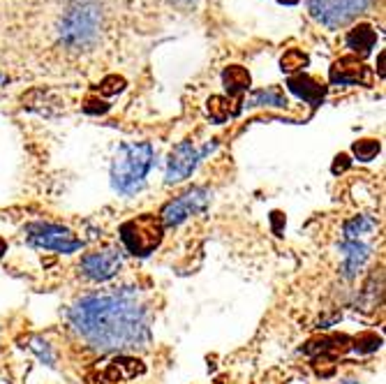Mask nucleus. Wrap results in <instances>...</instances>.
<instances>
[{"mask_svg":"<svg viewBox=\"0 0 386 384\" xmlns=\"http://www.w3.org/2000/svg\"><path fill=\"white\" fill-rule=\"evenodd\" d=\"M328 79L335 86H356V83H370V70L356 58V56H342L331 65Z\"/></svg>","mask_w":386,"mask_h":384,"instance_id":"9d476101","label":"nucleus"},{"mask_svg":"<svg viewBox=\"0 0 386 384\" xmlns=\"http://www.w3.org/2000/svg\"><path fill=\"white\" fill-rule=\"evenodd\" d=\"M178 5H192V3H196V0H176Z\"/></svg>","mask_w":386,"mask_h":384,"instance_id":"bb28decb","label":"nucleus"},{"mask_svg":"<svg viewBox=\"0 0 386 384\" xmlns=\"http://www.w3.org/2000/svg\"><path fill=\"white\" fill-rule=\"evenodd\" d=\"M271 223H273V232L280 237V232H283V223H285V216L280 211H273L271 213Z\"/></svg>","mask_w":386,"mask_h":384,"instance_id":"393cba45","label":"nucleus"},{"mask_svg":"<svg viewBox=\"0 0 386 384\" xmlns=\"http://www.w3.org/2000/svg\"><path fill=\"white\" fill-rule=\"evenodd\" d=\"M83 111L86 113H104V111H109V104L102 102V99H97V97H90V99H86V104H83Z\"/></svg>","mask_w":386,"mask_h":384,"instance_id":"5701e85b","label":"nucleus"},{"mask_svg":"<svg viewBox=\"0 0 386 384\" xmlns=\"http://www.w3.org/2000/svg\"><path fill=\"white\" fill-rule=\"evenodd\" d=\"M72 326L100 352H137L151 345V319L130 287L95 291L69 308Z\"/></svg>","mask_w":386,"mask_h":384,"instance_id":"f257e3e1","label":"nucleus"},{"mask_svg":"<svg viewBox=\"0 0 386 384\" xmlns=\"http://www.w3.org/2000/svg\"><path fill=\"white\" fill-rule=\"evenodd\" d=\"M208 202H210V190L192 188V190H187L185 195L176 197L174 202H169L165 206L160 223L167 225V227H176V225L183 223V220L194 216V213H199V211L206 209Z\"/></svg>","mask_w":386,"mask_h":384,"instance_id":"6e6552de","label":"nucleus"},{"mask_svg":"<svg viewBox=\"0 0 386 384\" xmlns=\"http://www.w3.org/2000/svg\"><path fill=\"white\" fill-rule=\"evenodd\" d=\"M215 144H206L203 148H196L192 141H181L178 146H174V151L169 153V162H167V183H181L190 176L199 160L206 153H210V148Z\"/></svg>","mask_w":386,"mask_h":384,"instance_id":"0eeeda50","label":"nucleus"},{"mask_svg":"<svg viewBox=\"0 0 386 384\" xmlns=\"http://www.w3.org/2000/svg\"><path fill=\"white\" fill-rule=\"evenodd\" d=\"M340 253H342V269H340L342 278L352 280L366 266V262L370 257V246L361 243V241H345L340 246Z\"/></svg>","mask_w":386,"mask_h":384,"instance_id":"9b49d317","label":"nucleus"},{"mask_svg":"<svg viewBox=\"0 0 386 384\" xmlns=\"http://www.w3.org/2000/svg\"><path fill=\"white\" fill-rule=\"evenodd\" d=\"M153 162H156V148L151 141H125L111 162V186L121 195H135L144 188Z\"/></svg>","mask_w":386,"mask_h":384,"instance_id":"f03ea898","label":"nucleus"},{"mask_svg":"<svg viewBox=\"0 0 386 384\" xmlns=\"http://www.w3.org/2000/svg\"><path fill=\"white\" fill-rule=\"evenodd\" d=\"M248 106H280V109H287V97L280 93V88H264L252 93V97L245 102Z\"/></svg>","mask_w":386,"mask_h":384,"instance_id":"2eb2a0df","label":"nucleus"},{"mask_svg":"<svg viewBox=\"0 0 386 384\" xmlns=\"http://www.w3.org/2000/svg\"><path fill=\"white\" fill-rule=\"evenodd\" d=\"M375 227H377V220L373 216H368V213H363V216H356L352 220H347L345 223V237H347V241H359V237L370 234Z\"/></svg>","mask_w":386,"mask_h":384,"instance_id":"dca6fc26","label":"nucleus"},{"mask_svg":"<svg viewBox=\"0 0 386 384\" xmlns=\"http://www.w3.org/2000/svg\"><path fill=\"white\" fill-rule=\"evenodd\" d=\"M352 151L361 162H370L377 153L382 151V144L377 139H361V141H354Z\"/></svg>","mask_w":386,"mask_h":384,"instance_id":"6ab92c4d","label":"nucleus"},{"mask_svg":"<svg viewBox=\"0 0 386 384\" xmlns=\"http://www.w3.org/2000/svg\"><path fill=\"white\" fill-rule=\"evenodd\" d=\"M229 97H222V95H213L208 99V116L215 120V123H224L231 113H234V109L229 106Z\"/></svg>","mask_w":386,"mask_h":384,"instance_id":"f3484780","label":"nucleus"},{"mask_svg":"<svg viewBox=\"0 0 386 384\" xmlns=\"http://www.w3.org/2000/svg\"><path fill=\"white\" fill-rule=\"evenodd\" d=\"M380 345H382V338L375 336V333H363V336H359L354 340V350L359 354H368V352L380 350Z\"/></svg>","mask_w":386,"mask_h":384,"instance_id":"412c9836","label":"nucleus"},{"mask_svg":"<svg viewBox=\"0 0 386 384\" xmlns=\"http://www.w3.org/2000/svg\"><path fill=\"white\" fill-rule=\"evenodd\" d=\"M345 45H347L349 49H352V51L361 54V56L370 54V49H373V47L377 45V33H375V28L370 26V24H359V26H354L352 31L347 33Z\"/></svg>","mask_w":386,"mask_h":384,"instance_id":"ddd939ff","label":"nucleus"},{"mask_svg":"<svg viewBox=\"0 0 386 384\" xmlns=\"http://www.w3.org/2000/svg\"><path fill=\"white\" fill-rule=\"evenodd\" d=\"M287 88H290L294 95H299L301 99H305L308 104H312V106L321 104L324 102V97H326V86L310 74L290 77V79H287Z\"/></svg>","mask_w":386,"mask_h":384,"instance_id":"f8f14e48","label":"nucleus"},{"mask_svg":"<svg viewBox=\"0 0 386 384\" xmlns=\"http://www.w3.org/2000/svg\"><path fill=\"white\" fill-rule=\"evenodd\" d=\"M123 257L121 253L114 250V248H107V250H97L88 253L86 257L81 259V271L88 275L90 280H109L121 271Z\"/></svg>","mask_w":386,"mask_h":384,"instance_id":"1a4fd4ad","label":"nucleus"},{"mask_svg":"<svg viewBox=\"0 0 386 384\" xmlns=\"http://www.w3.org/2000/svg\"><path fill=\"white\" fill-rule=\"evenodd\" d=\"M340 384H359V382H354V380H345V382H340Z\"/></svg>","mask_w":386,"mask_h":384,"instance_id":"cd10ccee","label":"nucleus"},{"mask_svg":"<svg viewBox=\"0 0 386 384\" xmlns=\"http://www.w3.org/2000/svg\"><path fill=\"white\" fill-rule=\"evenodd\" d=\"M100 28H102L100 5L93 3V0H79V3H74L62 14L58 24V35H60V42L67 49L81 51V49H88L90 45H95Z\"/></svg>","mask_w":386,"mask_h":384,"instance_id":"7ed1b4c3","label":"nucleus"},{"mask_svg":"<svg viewBox=\"0 0 386 384\" xmlns=\"http://www.w3.org/2000/svg\"><path fill=\"white\" fill-rule=\"evenodd\" d=\"M373 0H308V10L326 28H342L361 17Z\"/></svg>","mask_w":386,"mask_h":384,"instance_id":"39448f33","label":"nucleus"},{"mask_svg":"<svg viewBox=\"0 0 386 384\" xmlns=\"http://www.w3.org/2000/svg\"><path fill=\"white\" fill-rule=\"evenodd\" d=\"M28 343H31L28 347H31V350L37 354L40 361H44V364L51 366V368L56 366V357H53V352H51V347H49L47 340H42V338L35 336V338H28Z\"/></svg>","mask_w":386,"mask_h":384,"instance_id":"aec40b11","label":"nucleus"},{"mask_svg":"<svg viewBox=\"0 0 386 384\" xmlns=\"http://www.w3.org/2000/svg\"><path fill=\"white\" fill-rule=\"evenodd\" d=\"M7 253V243H5V241L3 239H0V259H3V255Z\"/></svg>","mask_w":386,"mask_h":384,"instance_id":"a878e982","label":"nucleus"},{"mask_svg":"<svg viewBox=\"0 0 386 384\" xmlns=\"http://www.w3.org/2000/svg\"><path fill=\"white\" fill-rule=\"evenodd\" d=\"M123 88H125V79H123V77H118V74H111V77H107V79L100 83V93L102 95H116V93H121Z\"/></svg>","mask_w":386,"mask_h":384,"instance_id":"4be33fe9","label":"nucleus"},{"mask_svg":"<svg viewBox=\"0 0 386 384\" xmlns=\"http://www.w3.org/2000/svg\"><path fill=\"white\" fill-rule=\"evenodd\" d=\"M162 227L165 225L160 223V218L146 213V216H139L121 227V241L132 255L146 257V255H151L160 246V241H162Z\"/></svg>","mask_w":386,"mask_h":384,"instance_id":"20e7f679","label":"nucleus"},{"mask_svg":"<svg viewBox=\"0 0 386 384\" xmlns=\"http://www.w3.org/2000/svg\"><path fill=\"white\" fill-rule=\"evenodd\" d=\"M222 83L229 95H241L250 88V72L241 65H229L222 72Z\"/></svg>","mask_w":386,"mask_h":384,"instance_id":"4468645a","label":"nucleus"},{"mask_svg":"<svg viewBox=\"0 0 386 384\" xmlns=\"http://www.w3.org/2000/svg\"><path fill=\"white\" fill-rule=\"evenodd\" d=\"M0 83H5V74H0Z\"/></svg>","mask_w":386,"mask_h":384,"instance_id":"c85d7f7f","label":"nucleus"},{"mask_svg":"<svg viewBox=\"0 0 386 384\" xmlns=\"http://www.w3.org/2000/svg\"><path fill=\"white\" fill-rule=\"evenodd\" d=\"M349 165H352V160H349V155L340 153L338 158H335V162H333L331 172H333L335 176H338V174H342V172H347V169H349Z\"/></svg>","mask_w":386,"mask_h":384,"instance_id":"b1692460","label":"nucleus"},{"mask_svg":"<svg viewBox=\"0 0 386 384\" xmlns=\"http://www.w3.org/2000/svg\"><path fill=\"white\" fill-rule=\"evenodd\" d=\"M305 65H308V54H303L301 49H290V51H285L283 58H280L283 72H299V70H303Z\"/></svg>","mask_w":386,"mask_h":384,"instance_id":"a211bd4d","label":"nucleus"},{"mask_svg":"<svg viewBox=\"0 0 386 384\" xmlns=\"http://www.w3.org/2000/svg\"><path fill=\"white\" fill-rule=\"evenodd\" d=\"M28 243L35 248H44V250H56L62 255L76 253L83 246L81 239H76L67 227L51 225V223H33L26 227Z\"/></svg>","mask_w":386,"mask_h":384,"instance_id":"423d86ee","label":"nucleus"}]
</instances>
